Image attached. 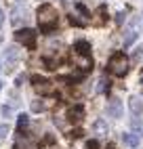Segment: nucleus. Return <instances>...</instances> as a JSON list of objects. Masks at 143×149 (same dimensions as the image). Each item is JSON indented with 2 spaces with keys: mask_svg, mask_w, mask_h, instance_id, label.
I'll return each instance as SVG.
<instances>
[{
  "mask_svg": "<svg viewBox=\"0 0 143 149\" xmlns=\"http://www.w3.org/2000/svg\"><path fill=\"white\" fill-rule=\"evenodd\" d=\"M38 27L42 29L44 34H48V32H53V29L57 27V11H55V6L53 4H42L38 8Z\"/></svg>",
  "mask_w": 143,
  "mask_h": 149,
  "instance_id": "1",
  "label": "nucleus"
},
{
  "mask_svg": "<svg viewBox=\"0 0 143 149\" xmlns=\"http://www.w3.org/2000/svg\"><path fill=\"white\" fill-rule=\"evenodd\" d=\"M107 69L114 76H124L128 72V57L124 53H114L109 57V63H107Z\"/></svg>",
  "mask_w": 143,
  "mask_h": 149,
  "instance_id": "2",
  "label": "nucleus"
},
{
  "mask_svg": "<svg viewBox=\"0 0 143 149\" xmlns=\"http://www.w3.org/2000/svg\"><path fill=\"white\" fill-rule=\"evenodd\" d=\"M15 38H17L19 44H23L25 48H29V51L36 48V32H34V29H29V27L19 29V32L15 34Z\"/></svg>",
  "mask_w": 143,
  "mask_h": 149,
  "instance_id": "3",
  "label": "nucleus"
},
{
  "mask_svg": "<svg viewBox=\"0 0 143 149\" xmlns=\"http://www.w3.org/2000/svg\"><path fill=\"white\" fill-rule=\"evenodd\" d=\"M32 84L36 88V93H40V95H53L55 93L53 82L46 80V78H42V76H32Z\"/></svg>",
  "mask_w": 143,
  "mask_h": 149,
  "instance_id": "4",
  "label": "nucleus"
},
{
  "mask_svg": "<svg viewBox=\"0 0 143 149\" xmlns=\"http://www.w3.org/2000/svg\"><path fill=\"white\" fill-rule=\"evenodd\" d=\"M82 118H84V107H82V105H74V107L67 109V120H69V122L78 124Z\"/></svg>",
  "mask_w": 143,
  "mask_h": 149,
  "instance_id": "5",
  "label": "nucleus"
},
{
  "mask_svg": "<svg viewBox=\"0 0 143 149\" xmlns=\"http://www.w3.org/2000/svg\"><path fill=\"white\" fill-rule=\"evenodd\" d=\"M74 51H76V55H80V57H90V44H88L86 40H78V42L74 44Z\"/></svg>",
  "mask_w": 143,
  "mask_h": 149,
  "instance_id": "6",
  "label": "nucleus"
},
{
  "mask_svg": "<svg viewBox=\"0 0 143 149\" xmlns=\"http://www.w3.org/2000/svg\"><path fill=\"white\" fill-rule=\"evenodd\" d=\"M107 113H109L111 118H120V116H122V103L118 101V99H111V101H109Z\"/></svg>",
  "mask_w": 143,
  "mask_h": 149,
  "instance_id": "7",
  "label": "nucleus"
},
{
  "mask_svg": "<svg viewBox=\"0 0 143 149\" xmlns=\"http://www.w3.org/2000/svg\"><path fill=\"white\" fill-rule=\"evenodd\" d=\"M17 59H19V51H17V46H8L6 51H4V61H6V65L15 63Z\"/></svg>",
  "mask_w": 143,
  "mask_h": 149,
  "instance_id": "8",
  "label": "nucleus"
},
{
  "mask_svg": "<svg viewBox=\"0 0 143 149\" xmlns=\"http://www.w3.org/2000/svg\"><path fill=\"white\" fill-rule=\"evenodd\" d=\"M128 107H130V111L135 116H141V111H143V103H141L139 97H130L128 99Z\"/></svg>",
  "mask_w": 143,
  "mask_h": 149,
  "instance_id": "9",
  "label": "nucleus"
},
{
  "mask_svg": "<svg viewBox=\"0 0 143 149\" xmlns=\"http://www.w3.org/2000/svg\"><path fill=\"white\" fill-rule=\"evenodd\" d=\"M122 141H124L128 147H137V145H139V134H135V132H124V134H122Z\"/></svg>",
  "mask_w": 143,
  "mask_h": 149,
  "instance_id": "10",
  "label": "nucleus"
},
{
  "mask_svg": "<svg viewBox=\"0 0 143 149\" xmlns=\"http://www.w3.org/2000/svg\"><path fill=\"white\" fill-rule=\"evenodd\" d=\"M93 130L99 134V136H103V134H107V122L105 120H101V118H99V120L93 124Z\"/></svg>",
  "mask_w": 143,
  "mask_h": 149,
  "instance_id": "11",
  "label": "nucleus"
},
{
  "mask_svg": "<svg viewBox=\"0 0 143 149\" xmlns=\"http://www.w3.org/2000/svg\"><path fill=\"white\" fill-rule=\"evenodd\" d=\"M109 88V80L107 78H99V82H97V93H105Z\"/></svg>",
  "mask_w": 143,
  "mask_h": 149,
  "instance_id": "12",
  "label": "nucleus"
},
{
  "mask_svg": "<svg viewBox=\"0 0 143 149\" xmlns=\"http://www.w3.org/2000/svg\"><path fill=\"white\" fill-rule=\"evenodd\" d=\"M29 124V118L25 116V113H21V116H17V128L19 130H23V128Z\"/></svg>",
  "mask_w": 143,
  "mask_h": 149,
  "instance_id": "13",
  "label": "nucleus"
},
{
  "mask_svg": "<svg viewBox=\"0 0 143 149\" xmlns=\"http://www.w3.org/2000/svg\"><path fill=\"white\" fill-rule=\"evenodd\" d=\"M48 105L44 103V101H34L32 103V111H36V113H40V111H44V109H46Z\"/></svg>",
  "mask_w": 143,
  "mask_h": 149,
  "instance_id": "14",
  "label": "nucleus"
},
{
  "mask_svg": "<svg viewBox=\"0 0 143 149\" xmlns=\"http://www.w3.org/2000/svg\"><path fill=\"white\" fill-rule=\"evenodd\" d=\"M135 40H137V32H128L126 38H124V46H130Z\"/></svg>",
  "mask_w": 143,
  "mask_h": 149,
  "instance_id": "15",
  "label": "nucleus"
},
{
  "mask_svg": "<svg viewBox=\"0 0 143 149\" xmlns=\"http://www.w3.org/2000/svg\"><path fill=\"white\" fill-rule=\"evenodd\" d=\"M130 124H132V128H135L137 132H143V124L139 122V118H132V120H130Z\"/></svg>",
  "mask_w": 143,
  "mask_h": 149,
  "instance_id": "16",
  "label": "nucleus"
},
{
  "mask_svg": "<svg viewBox=\"0 0 143 149\" xmlns=\"http://www.w3.org/2000/svg\"><path fill=\"white\" fill-rule=\"evenodd\" d=\"M2 116L8 120V118L13 116V107H11V105H2Z\"/></svg>",
  "mask_w": 143,
  "mask_h": 149,
  "instance_id": "17",
  "label": "nucleus"
},
{
  "mask_svg": "<svg viewBox=\"0 0 143 149\" xmlns=\"http://www.w3.org/2000/svg\"><path fill=\"white\" fill-rule=\"evenodd\" d=\"M8 134V124H2V126H0V139H4Z\"/></svg>",
  "mask_w": 143,
  "mask_h": 149,
  "instance_id": "18",
  "label": "nucleus"
},
{
  "mask_svg": "<svg viewBox=\"0 0 143 149\" xmlns=\"http://www.w3.org/2000/svg\"><path fill=\"white\" fill-rule=\"evenodd\" d=\"M86 149H99V141H95V139H93V141H88L86 143Z\"/></svg>",
  "mask_w": 143,
  "mask_h": 149,
  "instance_id": "19",
  "label": "nucleus"
},
{
  "mask_svg": "<svg viewBox=\"0 0 143 149\" xmlns=\"http://www.w3.org/2000/svg\"><path fill=\"white\" fill-rule=\"evenodd\" d=\"M69 136H72V139H80V136H82V130H78V128H76V130L69 132Z\"/></svg>",
  "mask_w": 143,
  "mask_h": 149,
  "instance_id": "20",
  "label": "nucleus"
},
{
  "mask_svg": "<svg viewBox=\"0 0 143 149\" xmlns=\"http://www.w3.org/2000/svg\"><path fill=\"white\" fill-rule=\"evenodd\" d=\"M2 23H4V11L0 8V27H2Z\"/></svg>",
  "mask_w": 143,
  "mask_h": 149,
  "instance_id": "21",
  "label": "nucleus"
},
{
  "mask_svg": "<svg viewBox=\"0 0 143 149\" xmlns=\"http://www.w3.org/2000/svg\"><path fill=\"white\" fill-rule=\"evenodd\" d=\"M105 149H116V145H114V143H109V145H107Z\"/></svg>",
  "mask_w": 143,
  "mask_h": 149,
  "instance_id": "22",
  "label": "nucleus"
},
{
  "mask_svg": "<svg viewBox=\"0 0 143 149\" xmlns=\"http://www.w3.org/2000/svg\"><path fill=\"white\" fill-rule=\"evenodd\" d=\"M139 27H141V32H143V17H141V21H139Z\"/></svg>",
  "mask_w": 143,
  "mask_h": 149,
  "instance_id": "23",
  "label": "nucleus"
},
{
  "mask_svg": "<svg viewBox=\"0 0 143 149\" xmlns=\"http://www.w3.org/2000/svg\"><path fill=\"white\" fill-rule=\"evenodd\" d=\"M0 91H2V80H0Z\"/></svg>",
  "mask_w": 143,
  "mask_h": 149,
  "instance_id": "24",
  "label": "nucleus"
},
{
  "mask_svg": "<svg viewBox=\"0 0 143 149\" xmlns=\"http://www.w3.org/2000/svg\"><path fill=\"white\" fill-rule=\"evenodd\" d=\"M0 72H2V65H0Z\"/></svg>",
  "mask_w": 143,
  "mask_h": 149,
  "instance_id": "25",
  "label": "nucleus"
},
{
  "mask_svg": "<svg viewBox=\"0 0 143 149\" xmlns=\"http://www.w3.org/2000/svg\"><path fill=\"white\" fill-rule=\"evenodd\" d=\"M141 84H143V78H141Z\"/></svg>",
  "mask_w": 143,
  "mask_h": 149,
  "instance_id": "26",
  "label": "nucleus"
}]
</instances>
